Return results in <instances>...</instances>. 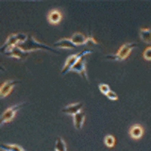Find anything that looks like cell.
<instances>
[{
    "label": "cell",
    "instance_id": "cell-1",
    "mask_svg": "<svg viewBox=\"0 0 151 151\" xmlns=\"http://www.w3.org/2000/svg\"><path fill=\"white\" fill-rule=\"evenodd\" d=\"M18 46L20 47L22 50L26 51V52L44 49V50L50 51V52H52V53H55V54H60V52L58 50H55L53 47H50L47 45L42 44V42H37L34 38H33L32 35H28L27 40L24 42H22V44H19Z\"/></svg>",
    "mask_w": 151,
    "mask_h": 151
},
{
    "label": "cell",
    "instance_id": "cell-2",
    "mask_svg": "<svg viewBox=\"0 0 151 151\" xmlns=\"http://www.w3.org/2000/svg\"><path fill=\"white\" fill-rule=\"evenodd\" d=\"M137 47H138V45H137L136 42H126V44H124L120 47L119 50H118L114 55H108L106 56V59L111 60L122 61L126 60L127 57L129 56L132 49L137 48Z\"/></svg>",
    "mask_w": 151,
    "mask_h": 151
},
{
    "label": "cell",
    "instance_id": "cell-3",
    "mask_svg": "<svg viewBox=\"0 0 151 151\" xmlns=\"http://www.w3.org/2000/svg\"><path fill=\"white\" fill-rule=\"evenodd\" d=\"M27 36L25 33H13V34H11L9 36H8L6 42H5L3 45L0 47V52L3 54L4 52L7 51L8 49L24 42L27 40Z\"/></svg>",
    "mask_w": 151,
    "mask_h": 151
},
{
    "label": "cell",
    "instance_id": "cell-4",
    "mask_svg": "<svg viewBox=\"0 0 151 151\" xmlns=\"http://www.w3.org/2000/svg\"><path fill=\"white\" fill-rule=\"evenodd\" d=\"M92 50H89V49H85L81 52H79V53H77V54H74V55H71L69 56L67 59L65 60V63H64V66L63 70H61V75H64L66 73H68L69 71L72 70L73 66L78 63V60L82 58V57L86 56L87 54H90L92 53Z\"/></svg>",
    "mask_w": 151,
    "mask_h": 151
},
{
    "label": "cell",
    "instance_id": "cell-5",
    "mask_svg": "<svg viewBox=\"0 0 151 151\" xmlns=\"http://www.w3.org/2000/svg\"><path fill=\"white\" fill-rule=\"evenodd\" d=\"M24 105H25V103H20V104L13 105L12 107H9V109H7L1 115V125L5 124V123L11 122L12 120V118L15 116L16 112L20 110L21 108H23Z\"/></svg>",
    "mask_w": 151,
    "mask_h": 151
},
{
    "label": "cell",
    "instance_id": "cell-6",
    "mask_svg": "<svg viewBox=\"0 0 151 151\" xmlns=\"http://www.w3.org/2000/svg\"><path fill=\"white\" fill-rule=\"evenodd\" d=\"M71 71L78 73L86 81H89L87 72H86V59H85V56L78 60V63L73 66V68Z\"/></svg>",
    "mask_w": 151,
    "mask_h": 151
},
{
    "label": "cell",
    "instance_id": "cell-7",
    "mask_svg": "<svg viewBox=\"0 0 151 151\" xmlns=\"http://www.w3.org/2000/svg\"><path fill=\"white\" fill-rule=\"evenodd\" d=\"M3 54L8 57H12V58H15V59L23 60L28 56V52L22 50L18 45H16V46H13L12 48L8 49L7 51H5Z\"/></svg>",
    "mask_w": 151,
    "mask_h": 151
},
{
    "label": "cell",
    "instance_id": "cell-8",
    "mask_svg": "<svg viewBox=\"0 0 151 151\" xmlns=\"http://www.w3.org/2000/svg\"><path fill=\"white\" fill-rule=\"evenodd\" d=\"M17 83H19V80H14V79L6 80V81L1 85V88H0V96H1V98H5L8 94H9L12 88L15 86Z\"/></svg>",
    "mask_w": 151,
    "mask_h": 151
},
{
    "label": "cell",
    "instance_id": "cell-9",
    "mask_svg": "<svg viewBox=\"0 0 151 151\" xmlns=\"http://www.w3.org/2000/svg\"><path fill=\"white\" fill-rule=\"evenodd\" d=\"M82 107H83L82 102L73 103V104H70V105L63 108V110H61V111H63V113H66V114L74 116L75 114H77V113H78L79 111H81Z\"/></svg>",
    "mask_w": 151,
    "mask_h": 151
},
{
    "label": "cell",
    "instance_id": "cell-10",
    "mask_svg": "<svg viewBox=\"0 0 151 151\" xmlns=\"http://www.w3.org/2000/svg\"><path fill=\"white\" fill-rule=\"evenodd\" d=\"M70 40L72 41V42L75 45H85L89 42V39L87 36L83 35L82 33L79 32H76L72 35V37L70 38Z\"/></svg>",
    "mask_w": 151,
    "mask_h": 151
},
{
    "label": "cell",
    "instance_id": "cell-11",
    "mask_svg": "<svg viewBox=\"0 0 151 151\" xmlns=\"http://www.w3.org/2000/svg\"><path fill=\"white\" fill-rule=\"evenodd\" d=\"M61 12L58 9H52L47 14V20L50 24H53V25H56V24H59L61 20Z\"/></svg>",
    "mask_w": 151,
    "mask_h": 151
},
{
    "label": "cell",
    "instance_id": "cell-12",
    "mask_svg": "<svg viewBox=\"0 0 151 151\" xmlns=\"http://www.w3.org/2000/svg\"><path fill=\"white\" fill-rule=\"evenodd\" d=\"M54 47H60L64 49H75L77 45H75L70 39H60L58 42H54Z\"/></svg>",
    "mask_w": 151,
    "mask_h": 151
},
{
    "label": "cell",
    "instance_id": "cell-13",
    "mask_svg": "<svg viewBox=\"0 0 151 151\" xmlns=\"http://www.w3.org/2000/svg\"><path fill=\"white\" fill-rule=\"evenodd\" d=\"M144 134V129L141 125H133L130 127L129 129V135L131 136V138H133L135 140L140 139Z\"/></svg>",
    "mask_w": 151,
    "mask_h": 151
},
{
    "label": "cell",
    "instance_id": "cell-14",
    "mask_svg": "<svg viewBox=\"0 0 151 151\" xmlns=\"http://www.w3.org/2000/svg\"><path fill=\"white\" fill-rule=\"evenodd\" d=\"M74 119V126L77 129H81V127L84 124L85 121V113L82 111H79L77 114L73 116Z\"/></svg>",
    "mask_w": 151,
    "mask_h": 151
},
{
    "label": "cell",
    "instance_id": "cell-15",
    "mask_svg": "<svg viewBox=\"0 0 151 151\" xmlns=\"http://www.w3.org/2000/svg\"><path fill=\"white\" fill-rule=\"evenodd\" d=\"M141 40L145 44H151V28H141L139 31Z\"/></svg>",
    "mask_w": 151,
    "mask_h": 151
},
{
    "label": "cell",
    "instance_id": "cell-16",
    "mask_svg": "<svg viewBox=\"0 0 151 151\" xmlns=\"http://www.w3.org/2000/svg\"><path fill=\"white\" fill-rule=\"evenodd\" d=\"M55 150L56 151H67L65 142L63 141V138H60V137H57V139H56Z\"/></svg>",
    "mask_w": 151,
    "mask_h": 151
},
{
    "label": "cell",
    "instance_id": "cell-17",
    "mask_svg": "<svg viewBox=\"0 0 151 151\" xmlns=\"http://www.w3.org/2000/svg\"><path fill=\"white\" fill-rule=\"evenodd\" d=\"M1 148L4 151H26L25 149H23L21 146H19L17 145H12V144H9V145L2 144Z\"/></svg>",
    "mask_w": 151,
    "mask_h": 151
},
{
    "label": "cell",
    "instance_id": "cell-18",
    "mask_svg": "<svg viewBox=\"0 0 151 151\" xmlns=\"http://www.w3.org/2000/svg\"><path fill=\"white\" fill-rule=\"evenodd\" d=\"M104 144L108 147H113L115 145V138L112 135H107L104 139Z\"/></svg>",
    "mask_w": 151,
    "mask_h": 151
},
{
    "label": "cell",
    "instance_id": "cell-19",
    "mask_svg": "<svg viewBox=\"0 0 151 151\" xmlns=\"http://www.w3.org/2000/svg\"><path fill=\"white\" fill-rule=\"evenodd\" d=\"M98 88H99V91H100L102 93L105 94V96L111 91V89H110V87H109V85H107L105 83H100V84H99Z\"/></svg>",
    "mask_w": 151,
    "mask_h": 151
},
{
    "label": "cell",
    "instance_id": "cell-20",
    "mask_svg": "<svg viewBox=\"0 0 151 151\" xmlns=\"http://www.w3.org/2000/svg\"><path fill=\"white\" fill-rule=\"evenodd\" d=\"M143 57L145 60H151V46L146 47L144 51Z\"/></svg>",
    "mask_w": 151,
    "mask_h": 151
},
{
    "label": "cell",
    "instance_id": "cell-21",
    "mask_svg": "<svg viewBox=\"0 0 151 151\" xmlns=\"http://www.w3.org/2000/svg\"><path fill=\"white\" fill-rule=\"evenodd\" d=\"M106 96L110 99V100H113V101H116L118 99V96L113 91H111V90L106 94Z\"/></svg>",
    "mask_w": 151,
    "mask_h": 151
},
{
    "label": "cell",
    "instance_id": "cell-22",
    "mask_svg": "<svg viewBox=\"0 0 151 151\" xmlns=\"http://www.w3.org/2000/svg\"><path fill=\"white\" fill-rule=\"evenodd\" d=\"M88 39H89V42H91L93 45H97V42L94 40V38L93 36H88Z\"/></svg>",
    "mask_w": 151,
    "mask_h": 151
}]
</instances>
